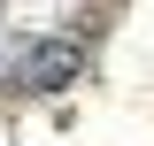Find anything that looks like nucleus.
<instances>
[{
  "label": "nucleus",
  "mask_w": 154,
  "mask_h": 146,
  "mask_svg": "<svg viewBox=\"0 0 154 146\" xmlns=\"http://www.w3.org/2000/svg\"><path fill=\"white\" fill-rule=\"evenodd\" d=\"M77 77H85L77 38H31V46H16V85H31V92H69Z\"/></svg>",
  "instance_id": "nucleus-1"
}]
</instances>
